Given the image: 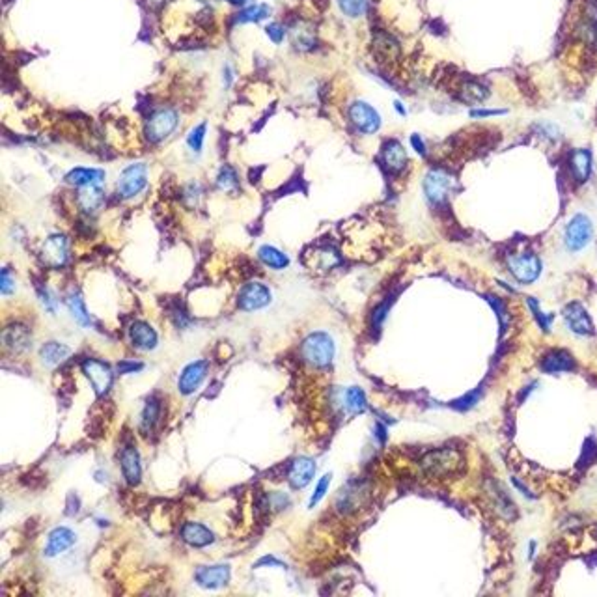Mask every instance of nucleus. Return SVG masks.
Segmentation results:
<instances>
[{"label":"nucleus","instance_id":"nucleus-1","mask_svg":"<svg viewBox=\"0 0 597 597\" xmlns=\"http://www.w3.org/2000/svg\"><path fill=\"white\" fill-rule=\"evenodd\" d=\"M303 357L314 368H327L334 358V342L327 333H312L303 342Z\"/></svg>","mask_w":597,"mask_h":597},{"label":"nucleus","instance_id":"nucleus-2","mask_svg":"<svg viewBox=\"0 0 597 597\" xmlns=\"http://www.w3.org/2000/svg\"><path fill=\"white\" fill-rule=\"evenodd\" d=\"M180 114L176 109H159L150 116L146 123V138L153 144L166 141L177 129Z\"/></svg>","mask_w":597,"mask_h":597},{"label":"nucleus","instance_id":"nucleus-3","mask_svg":"<svg viewBox=\"0 0 597 597\" xmlns=\"http://www.w3.org/2000/svg\"><path fill=\"white\" fill-rule=\"evenodd\" d=\"M459 463H461L459 452L446 448V450L429 452L428 456L422 459V468L429 476H446L456 472Z\"/></svg>","mask_w":597,"mask_h":597},{"label":"nucleus","instance_id":"nucleus-4","mask_svg":"<svg viewBox=\"0 0 597 597\" xmlns=\"http://www.w3.org/2000/svg\"><path fill=\"white\" fill-rule=\"evenodd\" d=\"M148 185V168L144 163H135L127 166L118 180V193L123 198H133L141 194Z\"/></svg>","mask_w":597,"mask_h":597},{"label":"nucleus","instance_id":"nucleus-5","mask_svg":"<svg viewBox=\"0 0 597 597\" xmlns=\"http://www.w3.org/2000/svg\"><path fill=\"white\" fill-rule=\"evenodd\" d=\"M41 264L47 265L51 269H60L64 267L67 258H70V241L65 235L54 234L45 239L40 252Z\"/></svg>","mask_w":597,"mask_h":597},{"label":"nucleus","instance_id":"nucleus-6","mask_svg":"<svg viewBox=\"0 0 597 597\" xmlns=\"http://www.w3.org/2000/svg\"><path fill=\"white\" fill-rule=\"evenodd\" d=\"M82 374L86 375V379L90 381V385L97 396H105L109 388L112 387V381H114L111 366L103 360H97V358H86L82 363Z\"/></svg>","mask_w":597,"mask_h":597},{"label":"nucleus","instance_id":"nucleus-7","mask_svg":"<svg viewBox=\"0 0 597 597\" xmlns=\"http://www.w3.org/2000/svg\"><path fill=\"white\" fill-rule=\"evenodd\" d=\"M508 267L511 271V275L516 276L519 282H523V284H530L541 273V262L532 252H523V254L511 256L508 260Z\"/></svg>","mask_w":597,"mask_h":597},{"label":"nucleus","instance_id":"nucleus-8","mask_svg":"<svg viewBox=\"0 0 597 597\" xmlns=\"http://www.w3.org/2000/svg\"><path fill=\"white\" fill-rule=\"evenodd\" d=\"M271 303V289L262 282H250L246 286L241 287L237 305L241 310L254 312L262 310Z\"/></svg>","mask_w":597,"mask_h":597},{"label":"nucleus","instance_id":"nucleus-9","mask_svg":"<svg viewBox=\"0 0 597 597\" xmlns=\"http://www.w3.org/2000/svg\"><path fill=\"white\" fill-rule=\"evenodd\" d=\"M349 120L364 135H374L381 127V116L377 114V111L364 101L353 103L351 109H349Z\"/></svg>","mask_w":597,"mask_h":597},{"label":"nucleus","instance_id":"nucleus-10","mask_svg":"<svg viewBox=\"0 0 597 597\" xmlns=\"http://www.w3.org/2000/svg\"><path fill=\"white\" fill-rule=\"evenodd\" d=\"M591 235H594V226H591L590 218L586 215H575L566 228V245L569 250H580L590 243Z\"/></svg>","mask_w":597,"mask_h":597},{"label":"nucleus","instance_id":"nucleus-11","mask_svg":"<svg viewBox=\"0 0 597 597\" xmlns=\"http://www.w3.org/2000/svg\"><path fill=\"white\" fill-rule=\"evenodd\" d=\"M207 372H209L207 360H194V363L187 364L180 375V381H177L180 392L183 396H191V394L196 392L207 377Z\"/></svg>","mask_w":597,"mask_h":597},{"label":"nucleus","instance_id":"nucleus-12","mask_svg":"<svg viewBox=\"0 0 597 597\" xmlns=\"http://www.w3.org/2000/svg\"><path fill=\"white\" fill-rule=\"evenodd\" d=\"M450 189L452 177L446 174L445 170H431L424 180V193H426L429 202H433V204H440L448 196Z\"/></svg>","mask_w":597,"mask_h":597},{"label":"nucleus","instance_id":"nucleus-13","mask_svg":"<svg viewBox=\"0 0 597 597\" xmlns=\"http://www.w3.org/2000/svg\"><path fill=\"white\" fill-rule=\"evenodd\" d=\"M194 579L202 588L207 590H217L228 584L230 580V566L218 564V566H200L194 573Z\"/></svg>","mask_w":597,"mask_h":597},{"label":"nucleus","instance_id":"nucleus-14","mask_svg":"<svg viewBox=\"0 0 597 597\" xmlns=\"http://www.w3.org/2000/svg\"><path fill=\"white\" fill-rule=\"evenodd\" d=\"M2 344L8 351L23 353L32 346V333L26 325L12 323L2 331Z\"/></svg>","mask_w":597,"mask_h":597},{"label":"nucleus","instance_id":"nucleus-15","mask_svg":"<svg viewBox=\"0 0 597 597\" xmlns=\"http://www.w3.org/2000/svg\"><path fill=\"white\" fill-rule=\"evenodd\" d=\"M564 319L568 323V327L577 334H594V323H591L588 312L580 303H571L564 308Z\"/></svg>","mask_w":597,"mask_h":597},{"label":"nucleus","instance_id":"nucleus-16","mask_svg":"<svg viewBox=\"0 0 597 597\" xmlns=\"http://www.w3.org/2000/svg\"><path fill=\"white\" fill-rule=\"evenodd\" d=\"M129 340L133 347L141 349V351H152L157 347V333L155 328L146 321H135L131 323L129 327Z\"/></svg>","mask_w":597,"mask_h":597},{"label":"nucleus","instance_id":"nucleus-17","mask_svg":"<svg viewBox=\"0 0 597 597\" xmlns=\"http://www.w3.org/2000/svg\"><path fill=\"white\" fill-rule=\"evenodd\" d=\"M314 475H316V463L308 457H297L289 467L287 480L293 489H303L310 484Z\"/></svg>","mask_w":597,"mask_h":597},{"label":"nucleus","instance_id":"nucleus-18","mask_svg":"<svg viewBox=\"0 0 597 597\" xmlns=\"http://www.w3.org/2000/svg\"><path fill=\"white\" fill-rule=\"evenodd\" d=\"M77 541V534L71 528L58 527L54 528L53 532L47 536V543H45V557L53 558L62 555L64 550L71 549Z\"/></svg>","mask_w":597,"mask_h":597},{"label":"nucleus","instance_id":"nucleus-19","mask_svg":"<svg viewBox=\"0 0 597 597\" xmlns=\"http://www.w3.org/2000/svg\"><path fill=\"white\" fill-rule=\"evenodd\" d=\"M120 463H122L123 478L127 480L129 486H136L141 481L142 476V465H141V454L135 446H125L120 454Z\"/></svg>","mask_w":597,"mask_h":597},{"label":"nucleus","instance_id":"nucleus-20","mask_svg":"<svg viewBox=\"0 0 597 597\" xmlns=\"http://www.w3.org/2000/svg\"><path fill=\"white\" fill-rule=\"evenodd\" d=\"M180 534H182L183 541L191 547H207L215 541V534L200 523H185Z\"/></svg>","mask_w":597,"mask_h":597},{"label":"nucleus","instance_id":"nucleus-21","mask_svg":"<svg viewBox=\"0 0 597 597\" xmlns=\"http://www.w3.org/2000/svg\"><path fill=\"white\" fill-rule=\"evenodd\" d=\"M381 157H383V163L387 166L390 172H401L407 164V153H405V148L401 146V142L398 141H388L385 142L383 146V152H381Z\"/></svg>","mask_w":597,"mask_h":597},{"label":"nucleus","instance_id":"nucleus-22","mask_svg":"<svg viewBox=\"0 0 597 597\" xmlns=\"http://www.w3.org/2000/svg\"><path fill=\"white\" fill-rule=\"evenodd\" d=\"M105 202V193L101 185H88V187H79L77 194V204L84 213H95L101 209V205Z\"/></svg>","mask_w":597,"mask_h":597},{"label":"nucleus","instance_id":"nucleus-23","mask_svg":"<svg viewBox=\"0 0 597 597\" xmlns=\"http://www.w3.org/2000/svg\"><path fill=\"white\" fill-rule=\"evenodd\" d=\"M105 180V172L100 168H73L65 176V182L75 187H88V185H101Z\"/></svg>","mask_w":597,"mask_h":597},{"label":"nucleus","instance_id":"nucleus-24","mask_svg":"<svg viewBox=\"0 0 597 597\" xmlns=\"http://www.w3.org/2000/svg\"><path fill=\"white\" fill-rule=\"evenodd\" d=\"M541 368H543L547 374H562V372H571V369H575V360L568 351L557 349V351H550L549 355L543 358Z\"/></svg>","mask_w":597,"mask_h":597},{"label":"nucleus","instance_id":"nucleus-25","mask_svg":"<svg viewBox=\"0 0 597 597\" xmlns=\"http://www.w3.org/2000/svg\"><path fill=\"white\" fill-rule=\"evenodd\" d=\"M71 349L67 346H64V344H60V342H47L45 346L40 349V358L41 363L45 364V366H58V364H62L65 360V358L70 357Z\"/></svg>","mask_w":597,"mask_h":597},{"label":"nucleus","instance_id":"nucleus-26","mask_svg":"<svg viewBox=\"0 0 597 597\" xmlns=\"http://www.w3.org/2000/svg\"><path fill=\"white\" fill-rule=\"evenodd\" d=\"M569 164H571V172H573V177L579 183H584L586 180L590 177V172H591L590 152H586V150H575V152L571 153Z\"/></svg>","mask_w":597,"mask_h":597},{"label":"nucleus","instance_id":"nucleus-27","mask_svg":"<svg viewBox=\"0 0 597 597\" xmlns=\"http://www.w3.org/2000/svg\"><path fill=\"white\" fill-rule=\"evenodd\" d=\"M65 305H67L71 316H73V319H75L79 325H82V327H90V325H92V317H90L88 310H86V306H84L81 293L71 292L70 295L65 297Z\"/></svg>","mask_w":597,"mask_h":597},{"label":"nucleus","instance_id":"nucleus-28","mask_svg":"<svg viewBox=\"0 0 597 597\" xmlns=\"http://www.w3.org/2000/svg\"><path fill=\"white\" fill-rule=\"evenodd\" d=\"M159 416H161V401H159L157 396H152V398L146 401V405H144V411H142L141 428L144 433H150V431L155 428Z\"/></svg>","mask_w":597,"mask_h":597},{"label":"nucleus","instance_id":"nucleus-29","mask_svg":"<svg viewBox=\"0 0 597 597\" xmlns=\"http://www.w3.org/2000/svg\"><path fill=\"white\" fill-rule=\"evenodd\" d=\"M258 256L260 260L267 265V267H271V269H284V267H287V264H289V260H287V256L284 254V252H280L278 248L269 245L262 246V248L258 250Z\"/></svg>","mask_w":597,"mask_h":597},{"label":"nucleus","instance_id":"nucleus-30","mask_svg":"<svg viewBox=\"0 0 597 597\" xmlns=\"http://www.w3.org/2000/svg\"><path fill=\"white\" fill-rule=\"evenodd\" d=\"M271 8L267 4H254V6L245 8L243 12L235 17L237 23H260L264 19L269 17Z\"/></svg>","mask_w":597,"mask_h":597},{"label":"nucleus","instance_id":"nucleus-31","mask_svg":"<svg viewBox=\"0 0 597 597\" xmlns=\"http://www.w3.org/2000/svg\"><path fill=\"white\" fill-rule=\"evenodd\" d=\"M346 407L351 415H358V413H364L366 411V396L358 387L349 388L346 392Z\"/></svg>","mask_w":597,"mask_h":597},{"label":"nucleus","instance_id":"nucleus-32","mask_svg":"<svg viewBox=\"0 0 597 597\" xmlns=\"http://www.w3.org/2000/svg\"><path fill=\"white\" fill-rule=\"evenodd\" d=\"M292 38H293V43L297 45L301 51H308V49L314 47V34H312L310 30H308V26L306 24H298V26H295L292 32Z\"/></svg>","mask_w":597,"mask_h":597},{"label":"nucleus","instance_id":"nucleus-33","mask_svg":"<svg viewBox=\"0 0 597 597\" xmlns=\"http://www.w3.org/2000/svg\"><path fill=\"white\" fill-rule=\"evenodd\" d=\"M487 90L478 84V82H465L461 88V97L465 101H472V103H478V101H484L487 97Z\"/></svg>","mask_w":597,"mask_h":597},{"label":"nucleus","instance_id":"nucleus-34","mask_svg":"<svg viewBox=\"0 0 597 597\" xmlns=\"http://www.w3.org/2000/svg\"><path fill=\"white\" fill-rule=\"evenodd\" d=\"M340 8L349 17H358L368 10V0H340Z\"/></svg>","mask_w":597,"mask_h":597},{"label":"nucleus","instance_id":"nucleus-35","mask_svg":"<svg viewBox=\"0 0 597 597\" xmlns=\"http://www.w3.org/2000/svg\"><path fill=\"white\" fill-rule=\"evenodd\" d=\"M217 185L218 189H223V191H234V189L237 187V174H235V170L232 168V166H224V168L218 172Z\"/></svg>","mask_w":597,"mask_h":597},{"label":"nucleus","instance_id":"nucleus-36","mask_svg":"<svg viewBox=\"0 0 597 597\" xmlns=\"http://www.w3.org/2000/svg\"><path fill=\"white\" fill-rule=\"evenodd\" d=\"M205 133H207V125H205V123H200L198 127H194V129L189 133L187 144H189V148L193 150V152H196V153L202 152V148H204Z\"/></svg>","mask_w":597,"mask_h":597},{"label":"nucleus","instance_id":"nucleus-37","mask_svg":"<svg viewBox=\"0 0 597 597\" xmlns=\"http://www.w3.org/2000/svg\"><path fill=\"white\" fill-rule=\"evenodd\" d=\"M328 484H331V476H323L321 480H319V484H317L316 491H314V495H312L310 498V508H314L319 500H321L323 497H325V493H327L328 489Z\"/></svg>","mask_w":597,"mask_h":597},{"label":"nucleus","instance_id":"nucleus-38","mask_svg":"<svg viewBox=\"0 0 597 597\" xmlns=\"http://www.w3.org/2000/svg\"><path fill=\"white\" fill-rule=\"evenodd\" d=\"M267 35H269L271 40L275 41V43H280V41L284 40V29H282L280 24H276V23L269 24V26H267Z\"/></svg>","mask_w":597,"mask_h":597},{"label":"nucleus","instance_id":"nucleus-39","mask_svg":"<svg viewBox=\"0 0 597 597\" xmlns=\"http://www.w3.org/2000/svg\"><path fill=\"white\" fill-rule=\"evenodd\" d=\"M0 287H2V293H4V295H10V293L13 292V287H15V282L12 280V276H10V271L8 269L2 271V284H0Z\"/></svg>","mask_w":597,"mask_h":597},{"label":"nucleus","instance_id":"nucleus-40","mask_svg":"<svg viewBox=\"0 0 597 597\" xmlns=\"http://www.w3.org/2000/svg\"><path fill=\"white\" fill-rule=\"evenodd\" d=\"M40 297L41 301H43V305H45V308H47L49 312H54L56 310V301H54L53 297H51V293H49V289L45 287H40Z\"/></svg>","mask_w":597,"mask_h":597},{"label":"nucleus","instance_id":"nucleus-41","mask_svg":"<svg viewBox=\"0 0 597 597\" xmlns=\"http://www.w3.org/2000/svg\"><path fill=\"white\" fill-rule=\"evenodd\" d=\"M411 144H413V148L416 150V153H420V155H426V146H424V142H422L420 136L418 135L411 136Z\"/></svg>","mask_w":597,"mask_h":597},{"label":"nucleus","instance_id":"nucleus-42","mask_svg":"<svg viewBox=\"0 0 597 597\" xmlns=\"http://www.w3.org/2000/svg\"><path fill=\"white\" fill-rule=\"evenodd\" d=\"M142 368V364H133V363H123V364H120V366H118V369H120V372H122V374H129V372H133V369H141Z\"/></svg>","mask_w":597,"mask_h":597},{"label":"nucleus","instance_id":"nucleus-43","mask_svg":"<svg viewBox=\"0 0 597 597\" xmlns=\"http://www.w3.org/2000/svg\"><path fill=\"white\" fill-rule=\"evenodd\" d=\"M230 4H234V6H243L246 0H228Z\"/></svg>","mask_w":597,"mask_h":597},{"label":"nucleus","instance_id":"nucleus-44","mask_svg":"<svg viewBox=\"0 0 597 597\" xmlns=\"http://www.w3.org/2000/svg\"><path fill=\"white\" fill-rule=\"evenodd\" d=\"M150 2H153V4H163L164 0H150Z\"/></svg>","mask_w":597,"mask_h":597}]
</instances>
